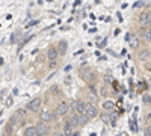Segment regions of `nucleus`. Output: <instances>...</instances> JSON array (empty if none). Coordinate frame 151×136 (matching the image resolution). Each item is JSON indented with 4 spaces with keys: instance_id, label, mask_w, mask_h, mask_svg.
I'll use <instances>...</instances> for the list:
<instances>
[{
    "instance_id": "19",
    "label": "nucleus",
    "mask_w": 151,
    "mask_h": 136,
    "mask_svg": "<svg viewBox=\"0 0 151 136\" xmlns=\"http://www.w3.org/2000/svg\"><path fill=\"white\" fill-rule=\"evenodd\" d=\"M9 122H11V124H12V126H18V124H21V121L18 119V117H17L15 114H14V115H12L11 118H9Z\"/></svg>"
},
{
    "instance_id": "7",
    "label": "nucleus",
    "mask_w": 151,
    "mask_h": 136,
    "mask_svg": "<svg viewBox=\"0 0 151 136\" xmlns=\"http://www.w3.org/2000/svg\"><path fill=\"white\" fill-rule=\"evenodd\" d=\"M40 118H41V121H44V122H50V121L55 118V115L50 112L48 109H42L41 112H40Z\"/></svg>"
},
{
    "instance_id": "4",
    "label": "nucleus",
    "mask_w": 151,
    "mask_h": 136,
    "mask_svg": "<svg viewBox=\"0 0 151 136\" xmlns=\"http://www.w3.org/2000/svg\"><path fill=\"white\" fill-rule=\"evenodd\" d=\"M35 129H36V135H40V136L47 135V133H48V130H50L48 122H44V121H40V122H38V124L35 126Z\"/></svg>"
},
{
    "instance_id": "8",
    "label": "nucleus",
    "mask_w": 151,
    "mask_h": 136,
    "mask_svg": "<svg viewBox=\"0 0 151 136\" xmlns=\"http://www.w3.org/2000/svg\"><path fill=\"white\" fill-rule=\"evenodd\" d=\"M127 40H129V44H130V47L133 48V50H134V48H137V47H139V44H141V41H139V36H137V35H127Z\"/></svg>"
},
{
    "instance_id": "11",
    "label": "nucleus",
    "mask_w": 151,
    "mask_h": 136,
    "mask_svg": "<svg viewBox=\"0 0 151 136\" xmlns=\"http://www.w3.org/2000/svg\"><path fill=\"white\" fill-rule=\"evenodd\" d=\"M141 36H142V40L145 41V42H151V26L150 27H145V29H142V32H141Z\"/></svg>"
},
{
    "instance_id": "27",
    "label": "nucleus",
    "mask_w": 151,
    "mask_h": 136,
    "mask_svg": "<svg viewBox=\"0 0 151 136\" xmlns=\"http://www.w3.org/2000/svg\"><path fill=\"white\" fill-rule=\"evenodd\" d=\"M104 80H106V82H107V83H110V82H112V79H110V77H107V76H106V77H104Z\"/></svg>"
},
{
    "instance_id": "1",
    "label": "nucleus",
    "mask_w": 151,
    "mask_h": 136,
    "mask_svg": "<svg viewBox=\"0 0 151 136\" xmlns=\"http://www.w3.org/2000/svg\"><path fill=\"white\" fill-rule=\"evenodd\" d=\"M139 24H141L144 29L151 26V11L150 9H145V11L141 12V15H139Z\"/></svg>"
},
{
    "instance_id": "13",
    "label": "nucleus",
    "mask_w": 151,
    "mask_h": 136,
    "mask_svg": "<svg viewBox=\"0 0 151 136\" xmlns=\"http://www.w3.org/2000/svg\"><path fill=\"white\" fill-rule=\"evenodd\" d=\"M15 115L21 121V124H24V121H26V110H24V109H17L15 110Z\"/></svg>"
},
{
    "instance_id": "14",
    "label": "nucleus",
    "mask_w": 151,
    "mask_h": 136,
    "mask_svg": "<svg viewBox=\"0 0 151 136\" xmlns=\"http://www.w3.org/2000/svg\"><path fill=\"white\" fill-rule=\"evenodd\" d=\"M137 58H139V60H147L150 58V50L148 48H142L139 52V55H137Z\"/></svg>"
},
{
    "instance_id": "17",
    "label": "nucleus",
    "mask_w": 151,
    "mask_h": 136,
    "mask_svg": "<svg viewBox=\"0 0 151 136\" xmlns=\"http://www.w3.org/2000/svg\"><path fill=\"white\" fill-rule=\"evenodd\" d=\"M67 47H68V45H67V42H65V41H60V42H59V45H58L59 53H60V55H65V53H67Z\"/></svg>"
},
{
    "instance_id": "18",
    "label": "nucleus",
    "mask_w": 151,
    "mask_h": 136,
    "mask_svg": "<svg viewBox=\"0 0 151 136\" xmlns=\"http://www.w3.org/2000/svg\"><path fill=\"white\" fill-rule=\"evenodd\" d=\"M24 136H35L36 135V129L32 126V127H27V129H24Z\"/></svg>"
},
{
    "instance_id": "22",
    "label": "nucleus",
    "mask_w": 151,
    "mask_h": 136,
    "mask_svg": "<svg viewBox=\"0 0 151 136\" xmlns=\"http://www.w3.org/2000/svg\"><path fill=\"white\" fill-rule=\"evenodd\" d=\"M142 100H144V103H145V104H150V103H151V97H150L148 94H145V95L142 97Z\"/></svg>"
},
{
    "instance_id": "15",
    "label": "nucleus",
    "mask_w": 151,
    "mask_h": 136,
    "mask_svg": "<svg viewBox=\"0 0 151 136\" xmlns=\"http://www.w3.org/2000/svg\"><path fill=\"white\" fill-rule=\"evenodd\" d=\"M12 132H14V126H12L11 122H8V124L5 126V130H3L2 136H12Z\"/></svg>"
},
{
    "instance_id": "2",
    "label": "nucleus",
    "mask_w": 151,
    "mask_h": 136,
    "mask_svg": "<svg viewBox=\"0 0 151 136\" xmlns=\"http://www.w3.org/2000/svg\"><path fill=\"white\" fill-rule=\"evenodd\" d=\"M80 76H82L88 83H89V85H92V83L95 82V79H97L95 73L91 71V68H82V70H80Z\"/></svg>"
},
{
    "instance_id": "5",
    "label": "nucleus",
    "mask_w": 151,
    "mask_h": 136,
    "mask_svg": "<svg viewBox=\"0 0 151 136\" xmlns=\"http://www.w3.org/2000/svg\"><path fill=\"white\" fill-rule=\"evenodd\" d=\"M41 104H42V101H41V98H33V100L27 104V109L29 110H32V112H40V110H41Z\"/></svg>"
},
{
    "instance_id": "20",
    "label": "nucleus",
    "mask_w": 151,
    "mask_h": 136,
    "mask_svg": "<svg viewBox=\"0 0 151 136\" xmlns=\"http://www.w3.org/2000/svg\"><path fill=\"white\" fill-rule=\"evenodd\" d=\"M103 107H104L106 110H113V107H115V104H113L112 101H109V100H107V101H104V103H103Z\"/></svg>"
},
{
    "instance_id": "25",
    "label": "nucleus",
    "mask_w": 151,
    "mask_h": 136,
    "mask_svg": "<svg viewBox=\"0 0 151 136\" xmlns=\"http://www.w3.org/2000/svg\"><path fill=\"white\" fill-rule=\"evenodd\" d=\"M12 104H14V100H12V97H9L8 100H6V104H5V106H6V107H11Z\"/></svg>"
},
{
    "instance_id": "12",
    "label": "nucleus",
    "mask_w": 151,
    "mask_h": 136,
    "mask_svg": "<svg viewBox=\"0 0 151 136\" xmlns=\"http://www.w3.org/2000/svg\"><path fill=\"white\" fill-rule=\"evenodd\" d=\"M86 107H88V103H85L83 100H79L77 106H76V110H77L79 115H83V114H86Z\"/></svg>"
},
{
    "instance_id": "26",
    "label": "nucleus",
    "mask_w": 151,
    "mask_h": 136,
    "mask_svg": "<svg viewBox=\"0 0 151 136\" xmlns=\"http://www.w3.org/2000/svg\"><path fill=\"white\" fill-rule=\"evenodd\" d=\"M55 136H65V133H62V132H56Z\"/></svg>"
},
{
    "instance_id": "29",
    "label": "nucleus",
    "mask_w": 151,
    "mask_h": 136,
    "mask_svg": "<svg viewBox=\"0 0 151 136\" xmlns=\"http://www.w3.org/2000/svg\"><path fill=\"white\" fill-rule=\"evenodd\" d=\"M150 85H151V79H150Z\"/></svg>"
},
{
    "instance_id": "21",
    "label": "nucleus",
    "mask_w": 151,
    "mask_h": 136,
    "mask_svg": "<svg viewBox=\"0 0 151 136\" xmlns=\"http://www.w3.org/2000/svg\"><path fill=\"white\" fill-rule=\"evenodd\" d=\"M88 119H89V117H88L86 114L80 115V124H86V122H88Z\"/></svg>"
},
{
    "instance_id": "16",
    "label": "nucleus",
    "mask_w": 151,
    "mask_h": 136,
    "mask_svg": "<svg viewBox=\"0 0 151 136\" xmlns=\"http://www.w3.org/2000/svg\"><path fill=\"white\" fill-rule=\"evenodd\" d=\"M73 126H71V122L70 121H67L65 122V126H64V133H65V136H70L71 133H73Z\"/></svg>"
},
{
    "instance_id": "10",
    "label": "nucleus",
    "mask_w": 151,
    "mask_h": 136,
    "mask_svg": "<svg viewBox=\"0 0 151 136\" xmlns=\"http://www.w3.org/2000/svg\"><path fill=\"white\" fill-rule=\"evenodd\" d=\"M68 121L71 122L73 127H77V126H80V115L77 112H74V114H71V117L68 118Z\"/></svg>"
},
{
    "instance_id": "9",
    "label": "nucleus",
    "mask_w": 151,
    "mask_h": 136,
    "mask_svg": "<svg viewBox=\"0 0 151 136\" xmlns=\"http://www.w3.org/2000/svg\"><path fill=\"white\" fill-rule=\"evenodd\" d=\"M86 115L89 117V118H95V117H98V110H97V107H95L94 104H91V103H88V107H86Z\"/></svg>"
},
{
    "instance_id": "3",
    "label": "nucleus",
    "mask_w": 151,
    "mask_h": 136,
    "mask_svg": "<svg viewBox=\"0 0 151 136\" xmlns=\"http://www.w3.org/2000/svg\"><path fill=\"white\" fill-rule=\"evenodd\" d=\"M70 110V104L67 103V101H60L58 106H56V110H55V118H58V117H64L67 112Z\"/></svg>"
},
{
    "instance_id": "28",
    "label": "nucleus",
    "mask_w": 151,
    "mask_h": 136,
    "mask_svg": "<svg viewBox=\"0 0 151 136\" xmlns=\"http://www.w3.org/2000/svg\"><path fill=\"white\" fill-rule=\"evenodd\" d=\"M73 136H79V133H74V135H73Z\"/></svg>"
},
{
    "instance_id": "23",
    "label": "nucleus",
    "mask_w": 151,
    "mask_h": 136,
    "mask_svg": "<svg viewBox=\"0 0 151 136\" xmlns=\"http://www.w3.org/2000/svg\"><path fill=\"white\" fill-rule=\"evenodd\" d=\"M48 68L50 70H55L56 68V60H48Z\"/></svg>"
},
{
    "instance_id": "24",
    "label": "nucleus",
    "mask_w": 151,
    "mask_h": 136,
    "mask_svg": "<svg viewBox=\"0 0 151 136\" xmlns=\"http://www.w3.org/2000/svg\"><path fill=\"white\" fill-rule=\"evenodd\" d=\"M144 136H151V126L145 127V130H144Z\"/></svg>"
},
{
    "instance_id": "6",
    "label": "nucleus",
    "mask_w": 151,
    "mask_h": 136,
    "mask_svg": "<svg viewBox=\"0 0 151 136\" xmlns=\"http://www.w3.org/2000/svg\"><path fill=\"white\" fill-rule=\"evenodd\" d=\"M58 56H59V50H58L56 47L50 45V47L47 48V59H48V60H56Z\"/></svg>"
}]
</instances>
